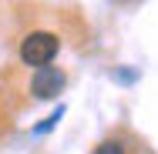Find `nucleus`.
I'll use <instances>...</instances> for the list:
<instances>
[{
    "mask_svg": "<svg viewBox=\"0 0 158 154\" xmlns=\"http://www.w3.org/2000/svg\"><path fill=\"white\" fill-rule=\"evenodd\" d=\"M57 37L47 30H34L24 37V44H20V61L31 64L34 70H40V67H51V61L57 57Z\"/></svg>",
    "mask_w": 158,
    "mask_h": 154,
    "instance_id": "f257e3e1",
    "label": "nucleus"
},
{
    "mask_svg": "<svg viewBox=\"0 0 158 154\" xmlns=\"http://www.w3.org/2000/svg\"><path fill=\"white\" fill-rule=\"evenodd\" d=\"M64 70L61 67H40V70H34L31 77V94L37 101H51V97H57L64 91Z\"/></svg>",
    "mask_w": 158,
    "mask_h": 154,
    "instance_id": "f03ea898",
    "label": "nucleus"
},
{
    "mask_svg": "<svg viewBox=\"0 0 158 154\" xmlns=\"http://www.w3.org/2000/svg\"><path fill=\"white\" fill-rule=\"evenodd\" d=\"M94 154H125V148H121V141H101Z\"/></svg>",
    "mask_w": 158,
    "mask_h": 154,
    "instance_id": "7ed1b4c3",
    "label": "nucleus"
},
{
    "mask_svg": "<svg viewBox=\"0 0 158 154\" xmlns=\"http://www.w3.org/2000/svg\"><path fill=\"white\" fill-rule=\"evenodd\" d=\"M61 117H64V107H61V111H54V114H51V117H47V121H44V124H37V127H34V131H37V134H47V131H51V127H54V124L61 121Z\"/></svg>",
    "mask_w": 158,
    "mask_h": 154,
    "instance_id": "20e7f679",
    "label": "nucleus"
}]
</instances>
